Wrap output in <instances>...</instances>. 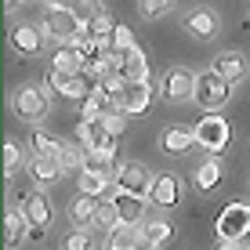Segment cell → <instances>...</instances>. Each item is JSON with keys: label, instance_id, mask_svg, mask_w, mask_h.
I'll use <instances>...</instances> for the list:
<instances>
[{"label": "cell", "instance_id": "1", "mask_svg": "<svg viewBox=\"0 0 250 250\" xmlns=\"http://www.w3.org/2000/svg\"><path fill=\"white\" fill-rule=\"evenodd\" d=\"M232 142V127L225 116L218 113H207L200 124H196V145H200L203 152H210V156H218V152H225Z\"/></svg>", "mask_w": 250, "mask_h": 250}, {"label": "cell", "instance_id": "2", "mask_svg": "<svg viewBox=\"0 0 250 250\" xmlns=\"http://www.w3.org/2000/svg\"><path fill=\"white\" fill-rule=\"evenodd\" d=\"M229 98H232V83L218 73V69H203V73H196V102H200L203 109L214 113V109H221Z\"/></svg>", "mask_w": 250, "mask_h": 250}, {"label": "cell", "instance_id": "3", "mask_svg": "<svg viewBox=\"0 0 250 250\" xmlns=\"http://www.w3.org/2000/svg\"><path fill=\"white\" fill-rule=\"evenodd\" d=\"M44 33L58 44H73L83 33V22L76 19L73 7H44Z\"/></svg>", "mask_w": 250, "mask_h": 250}, {"label": "cell", "instance_id": "4", "mask_svg": "<svg viewBox=\"0 0 250 250\" xmlns=\"http://www.w3.org/2000/svg\"><path fill=\"white\" fill-rule=\"evenodd\" d=\"M44 87H47L51 98H65V102H73V98H87V94L94 91V83H91L83 73H58V69H47Z\"/></svg>", "mask_w": 250, "mask_h": 250}, {"label": "cell", "instance_id": "5", "mask_svg": "<svg viewBox=\"0 0 250 250\" xmlns=\"http://www.w3.org/2000/svg\"><path fill=\"white\" fill-rule=\"evenodd\" d=\"M218 236L221 243H239L250 236V203H232L218 214Z\"/></svg>", "mask_w": 250, "mask_h": 250}, {"label": "cell", "instance_id": "6", "mask_svg": "<svg viewBox=\"0 0 250 250\" xmlns=\"http://www.w3.org/2000/svg\"><path fill=\"white\" fill-rule=\"evenodd\" d=\"M11 109H15L19 120H25V124H40V120L47 116L51 102H47V94L40 87H19L11 94Z\"/></svg>", "mask_w": 250, "mask_h": 250}, {"label": "cell", "instance_id": "7", "mask_svg": "<svg viewBox=\"0 0 250 250\" xmlns=\"http://www.w3.org/2000/svg\"><path fill=\"white\" fill-rule=\"evenodd\" d=\"M160 94L167 102H192L196 98V73L185 69V65L167 69V76H163V83H160Z\"/></svg>", "mask_w": 250, "mask_h": 250}, {"label": "cell", "instance_id": "8", "mask_svg": "<svg viewBox=\"0 0 250 250\" xmlns=\"http://www.w3.org/2000/svg\"><path fill=\"white\" fill-rule=\"evenodd\" d=\"M149 102H152V87H149V80H145V83H138V80H124V87H120V94H116L120 113H127V116L145 113V109H149Z\"/></svg>", "mask_w": 250, "mask_h": 250}, {"label": "cell", "instance_id": "9", "mask_svg": "<svg viewBox=\"0 0 250 250\" xmlns=\"http://www.w3.org/2000/svg\"><path fill=\"white\" fill-rule=\"evenodd\" d=\"M113 65L120 69L124 80H138V83L149 80V62H145V51L138 44L127 47V51H113Z\"/></svg>", "mask_w": 250, "mask_h": 250}, {"label": "cell", "instance_id": "10", "mask_svg": "<svg viewBox=\"0 0 250 250\" xmlns=\"http://www.w3.org/2000/svg\"><path fill=\"white\" fill-rule=\"evenodd\" d=\"M182 25H185L188 37H196V40H214V37H218V29H221L218 15H214L210 7H192V11H185Z\"/></svg>", "mask_w": 250, "mask_h": 250}, {"label": "cell", "instance_id": "11", "mask_svg": "<svg viewBox=\"0 0 250 250\" xmlns=\"http://www.w3.org/2000/svg\"><path fill=\"white\" fill-rule=\"evenodd\" d=\"M152 182H156V178H149V170H145L142 163H124V167L116 170V185L127 188V192H134V196H149Z\"/></svg>", "mask_w": 250, "mask_h": 250}, {"label": "cell", "instance_id": "12", "mask_svg": "<svg viewBox=\"0 0 250 250\" xmlns=\"http://www.w3.org/2000/svg\"><path fill=\"white\" fill-rule=\"evenodd\" d=\"M192 145H196V127L178 124V127H167V131L160 134V149L167 152V156H182V152H188Z\"/></svg>", "mask_w": 250, "mask_h": 250}, {"label": "cell", "instance_id": "13", "mask_svg": "<svg viewBox=\"0 0 250 250\" xmlns=\"http://www.w3.org/2000/svg\"><path fill=\"white\" fill-rule=\"evenodd\" d=\"M22 214L29 221V229H51V200L44 192H29L22 200Z\"/></svg>", "mask_w": 250, "mask_h": 250}, {"label": "cell", "instance_id": "14", "mask_svg": "<svg viewBox=\"0 0 250 250\" xmlns=\"http://www.w3.org/2000/svg\"><path fill=\"white\" fill-rule=\"evenodd\" d=\"M98 203H102V196H87V192H80L73 203H69V221H73V229H87L94 225V218H98Z\"/></svg>", "mask_w": 250, "mask_h": 250}, {"label": "cell", "instance_id": "15", "mask_svg": "<svg viewBox=\"0 0 250 250\" xmlns=\"http://www.w3.org/2000/svg\"><path fill=\"white\" fill-rule=\"evenodd\" d=\"M113 203L120 210V221H127V225H142L145 221V196H134V192H127V188H116Z\"/></svg>", "mask_w": 250, "mask_h": 250}, {"label": "cell", "instance_id": "16", "mask_svg": "<svg viewBox=\"0 0 250 250\" xmlns=\"http://www.w3.org/2000/svg\"><path fill=\"white\" fill-rule=\"evenodd\" d=\"M11 47L19 51V55L33 58L44 51V37H40V29H33V25H15L11 29Z\"/></svg>", "mask_w": 250, "mask_h": 250}, {"label": "cell", "instance_id": "17", "mask_svg": "<svg viewBox=\"0 0 250 250\" xmlns=\"http://www.w3.org/2000/svg\"><path fill=\"white\" fill-rule=\"evenodd\" d=\"M210 69H218L229 83H236V80H243V76H247V58L239 55V51H221V55L214 58Z\"/></svg>", "mask_w": 250, "mask_h": 250}, {"label": "cell", "instance_id": "18", "mask_svg": "<svg viewBox=\"0 0 250 250\" xmlns=\"http://www.w3.org/2000/svg\"><path fill=\"white\" fill-rule=\"evenodd\" d=\"M76 134H80V145H83V152H98L102 145L109 142V131H105V124H102V120H80Z\"/></svg>", "mask_w": 250, "mask_h": 250}, {"label": "cell", "instance_id": "19", "mask_svg": "<svg viewBox=\"0 0 250 250\" xmlns=\"http://www.w3.org/2000/svg\"><path fill=\"white\" fill-rule=\"evenodd\" d=\"M149 200L156 203V207H174L178 200H182V185H178V178H174V174H163V178H156V182H152Z\"/></svg>", "mask_w": 250, "mask_h": 250}, {"label": "cell", "instance_id": "20", "mask_svg": "<svg viewBox=\"0 0 250 250\" xmlns=\"http://www.w3.org/2000/svg\"><path fill=\"white\" fill-rule=\"evenodd\" d=\"M138 239H142L138 225H127V221H120L116 229L105 232V250H134Z\"/></svg>", "mask_w": 250, "mask_h": 250}, {"label": "cell", "instance_id": "21", "mask_svg": "<svg viewBox=\"0 0 250 250\" xmlns=\"http://www.w3.org/2000/svg\"><path fill=\"white\" fill-rule=\"evenodd\" d=\"M138 232H142V239H145V243L163 247L170 236H174V225H170L167 218H145L142 225H138Z\"/></svg>", "mask_w": 250, "mask_h": 250}, {"label": "cell", "instance_id": "22", "mask_svg": "<svg viewBox=\"0 0 250 250\" xmlns=\"http://www.w3.org/2000/svg\"><path fill=\"white\" fill-rule=\"evenodd\" d=\"M192 185H196V188H203V192L218 188V185H221V160H218V156H210L207 163H200V167L192 170Z\"/></svg>", "mask_w": 250, "mask_h": 250}, {"label": "cell", "instance_id": "23", "mask_svg": "<svg viewBox=\"0 0 250 250\" xmlns=\"http://www.w3.org/2000/svg\"><path fill=\"white\" fill-rule=\"evenodd\" d=\"M51 69H58V73H80L83 58L76 51V44H58V51L51 55Z\"/></svg>", "mask_w": 250, "mask_h": 250}, {"label": "cell", "instance_id": "24", "mask_svg": "<svg viewBox=\"0 0 250 250\" xmlns=\"http://www.w3.org/2000/svg\"><path fill=\"white\" fill-rule=\"evenodd\" d=\"M58 174H62V167H58L55 156H33V160H29V178H33L37 185H51Z\"/></svg>", "mask_w": 250, "mask_h": 250}, {"label": "cell", "instance_id": "25", "mask_svg": "<svg viewBox=\"0 0 250 250\" xmlns=\"http://www.w3.org/2000/svg\"><path fill=\"white\" fill-rule=\"evenodd\" d=\"M25 232H29V221H25V214H19V210H7V218H4V243H7V250H15V247H19Z\"/></svg>", "mask_w": 250, "mask_h": 250}, {"label": "cell", "instance_id": "26", "mask_svg": "<svg viewBox=\"0 0 250 250\" xmlns=\"http://www.w3.org/2000/svg\"><path fill=\"white\" fill-rule=\"evenodd\" d=\"M116 25H120V22L113 19V11H98L87 25H83V33H87V37H94V40H113Z\"/></svg>", "mask_w": 250, "mask_h": 250}, {"label": "cell", "instance_id": "27", "mask_svg": "<svg viewBox=\"0 0 250 250\" xmlns=\"http://www.w3.org/2000/svg\"><path fill=\"white\" fill-rule=\"evenodd\" d=\"M29 149H33V156H58L62 142H58L55 134H47L44 127H33V134H29Z\"/></svg>", "mask_w": 250, "mask_h": 250}, {"label": "cell", "instance_id": "28", "mask_svg": "<svg viewBox=\"0 0 250 250\" xmlns=\"http://www.w3.org/2000/svg\"><path fill=\"white\" fill-rule=\"evenodd\" d=\"M83 170H94V174H102L105 182H116V163L113 156H102V152H83Z\"/></svg>", "mask_w": 250, "mask_h": 250}, {"label": "cell", "instance_id": "29", "mask_svg": "<svg viewBox=\"0 0 250 250\" xmlns=\"http://www.w3.org/2000/svg\"><path fill=\"white\" fill-rule=\"evenodd\" d=\"M94 225H102L105 232L120 225V210H116L113 200H102V203H98V218H94Z\"/></svg>", "mask_w": 250, "mask_h": 250}, {"label": "cell", "instance_id": "30", "mask_svg": "<svg viewBox=\"0 0 250 250\" xmlns=\"http://www.w3.org/2000/svg\"><path fill=\"white\" fill-rule=\"evenodd\" d=\"M55 160H58V167H62V170H83V156H80L76 145H62Z\"/></svg>", "mask_w": 250, "mask_h": 250}, {"label": "cell", "instance_id": "31", "mask_svg": "<svg viewBox=\"0 0 250 250\" xmlns=\"http://www.w3.org/2000/svg\"><path fill=\"white\" fill-rule=\"evenodd\" d=\"M73 11H76V19L87 25V22L94 19V15H98V11H105V7H102V0H73Z\"/></svg>", "mask_w": 250, "mask_h": 250}, {"label": "cell", "instance_id": "32", "mask_svg": "<svg viewBox=\"0 0 250 250\" xmlns=\"http://www.w3.org/2000/svg\"><path fill=\"white\" fill-rule=\"evenodd\" d=\"M174 7V0H142V15L145 19H163Z\"/></svg>", "mask_w": 250, "mask_h": 250}, {"label": "cell", "instance_id": "33", "mask_svg": "<svg viewBox=\"0 0 250 250\" xmlns=\"http://www.w3.org/2000/svg\"><path fill=\"white\" fill-rule=\"evenodd\" d=\"M19 163H22L19 145H15V142H7V145H4V170H7V178H11L15 170H19Z\"/></svg>", "mask_w": 250, "mask_h": 250}, {"label": "cell", "instance_id": "34", "mask_svg": "<svg viewBox=\"0 0 250 250\" xmlns=\"http://www.w3.org/2000/svg\"><path fill=\"white\" fill-rule=\"evenodd\" d=\"M127 47H134L131 25H116V33H113V51H127Z\"/></svg>", "mask_w": 250, "mask_h": 250}, {"label": "cell", "instance_id": "35", "mask_svg": "<svg viewBox=\"0 0 250 250\" xmlns=\"http://www.w3.org/2000/svg\"><path fill=\"white\" fill-rule=\"evenodd\" d=\"M124 116H127V113H120V109H116V113H109V116H102V124H105V131L120 138V134H124Z\"/></svg>", "mask_w": 250, "mask_h": 250}, {"label": "cell", "instance_id": "36", "mask_svg": "<svg viewBox=\"0 0 250 250\" xmlns=\"http://www.w3.org/2000/svg\"><path fill=\"white\" fill-rule=\"evenodd\" d=\"M65 250H94V247H91V239H87V236H83V232H80V229H76V232H73V236H69V239H65Z\"/></svg>", "mask_w": 250, "mask_h": 250}, {"label": "cell", "instance_id": "37", "mask_svg": "<svg viewBox=\"0 0 250 250\" xmlns=\"http://www.w3.org/2000/svg\"><path fill=\"white\" fill-rule=\"evenodd\" d=\"M44 7H73V0H44Z\"/></svg>", "mask_w": 250, "mask_h": 250}, {"label": "cell", "instance_id": "38", "mask_svg": "<svg viewBox=\"0 0 250 250\" xmlns=\"http://www.w3.org/2000/svg\"><path fill=\"white\" fill-rule=\"evenodd\" d=\"M44 232H47V229H29V232H25V236H29L33 243H37V239H44Z\"/></svg>", "mask_w": 250, "mask_h": 250}, {"label": "cell", "instance_id": "39", "mask_svg": "<svg viewBox=\"0 0 250 250\" xmlns=\"http://www.w3.org/2000/svg\"><path fill=\"white\" fill-rule=\"evenodd\" d=\"M218 250H239L236 243H218Z\"/></svg>", "mask_w": 250, "mask_h": 250}, {"label": "cell", "instance_id": "40", "mask_svg": "<svg viewBox=\"0 0 250 250\" xmlns=\"http://www.w3.org/2000/svg\"><path fill=\"white\" fill-rule=\"evenodd\" d=\"M7 4H15V0H7Z\"/></svg>", "mask_w": 250, "mask_h": 250}]
</instances>
